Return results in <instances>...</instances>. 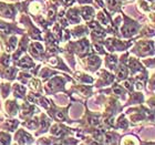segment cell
<instances>
[{
    "instance_id": "1",
    "label": "cell",
    "mask_w": 155,
    "mask_h": 145,
    "mask_svg": "<svg viewBox=\"0 0 155 145\" xmlns=\"http://www.w3.org/2000/svg\"><path fill=\"white\" fill-rule=\"evenodd\" d=\"M42 51H43V49H42V47L38 43H34V44H32V47H31V53L34 56L40 54V53H42Z\"/></svg>"
},
{
    "instance_id": "2",
    "label": "cell",
    "mask_w": 155,
    "mask_h": 145,
    "mask_svg": "<svg viewBox=\"0 0 155 145\" xmlns=\"http://www.w3.org/2000/svg\"><path fill=\"white\" fill-rule=\"evenodd\" d=\"M82 14H83V17L87 19V20H89V19H91V17H92V14H93V10L91 9V8H84L83 9V11H82Z\"/></svg>"
},
{
    "instance_id": "3",
    "label": "cell",
    "mask_w": 155,
    "mask_h": 145,
    "mask_svg": "<svg viewBox=\"0 0 155 145\" xmlns=\"http://www.w3.org/2000/svg\"><path fill=\"white\" fill-rule=\"evenodd\" d=\"M19 138H22V139H19V142H20V143H28V142L31 141V136L28 135V134L23 133V132H21V133H20Z\"/></svg>"
},
{
    "instance_id": "4",
    "label": "cell",
    "mask_w": 155,
    "mask_h": 145,
    "mask_svg": "<svg viewBox=\"0 0 155 145\" xmlns=\"http://www.w3.org/2000/svg\"><path fill=\"white\" fill-rule=\"evenodd\" d=\"M130 67L132 68L133 71H138V70H141L140 63H138L137 61H135V60H131L130 61Z\"/></svg>"
},
{
    "instance_id": "5",
    "label": "cell",
    "mask_w": 155,
    "mask_h": 145,
    "mask_svg": "<svg viewBox=\"0 0 155 145\" xmlns=\"http://www.w3.org/2000/svg\"><path fill=\"white\" fill-rule=\"evenodd\" d=\"M14 93L18 96H22V94L24 93V88L21 87V85H16L14 87Z\"/></svg>"
},
{
    "instance_id": "6",
    "label": "cell",
    "mask_w": 155,
    "mask_h": 145,
    "mask_svg": "<svg viewBox=\"0 0 155 145\" xmlns=\"http://www.w3.org/2000/svg\"><path fill=\"white\" fill-rule=\"evenodd\" d=\"M126 77V69L124 67H121V69L117 72V78L119 79H124Z\"/></svg>"
},
{
    "instance_id": "7",
    "label": "cell",
    "mask_w": 155,
    "mask_h": 145,
    "mask_svg": "<svg viewBox=\"0 0 155 145\" xmlns=\"http://www.w3.org/2000/svg\"><path fill=\"white\" fill-rule=\"evenodd\" d=\"M20 66L21 67H24V68H29L31 66V61L29 60L28 58H23L22 60L20 61Z\"/></svg>"
},
{
    "instance_id": "8",
    "label": "cell",
    "mask_w": 155,
    "mask_h": 145,
    "mask_svg": "<svg viewBox=\"0 0 155 145\" xmlns=\"http://www.w3.org/2000/svg\"><path fill=\"white\" fill-rule=\"evenodd\" d=\"M68 18L70 20H72V21H79L78 14H76V12H74V11H69L68 12Z\"/></svg>"
},
{
    "instance_id": "9",
    "label": "cell",
    "mask_w": 155,
    "mask_h": 145,
    "mask_svg": "<svg viewBox=\"0 0 155 145\" xmlns=\"http://www.w3.org/2000/svg\"><path fill=\"white\" fill-rule=\"evenodd\" d=\"M51 134L59 136V135L61 134V130H60V127H59L58 125H54V126H53V127L51 128Z\"/></svg>"
},
{
    "instance_id": "10",
    "label": "cell",
    "mask_w": 155,
    "mask_h": 145,
    "mask_svg": "<svg viewBox=\"0 0 155 145\" xmlns=\"http://www.w3.org/2000/svg\"><path fill=\"white\" fill-rule=\"evenodd\" d=\"M2 12H3L4 16H8V17H11L12 16V10H11V8H9V7H4L2 9Z\"/></svg>"
},
{
    "instance_id": "11",
    "label": "cell",
    "mask_w": 155,
    "mask_h": 145,
    "mask_svg": "<svg viewBox=\"0 0 155 145\" xmlns=\"http://www.w3.org/2000/svg\"><path fill=\"white\" fill-rule=\"evenodd\" d=\"M30 85H31V88L37 90V89H39V85H40V82L38 81V80H32V81L30 82Z\"/></svg>"
},
{
    "instance_id": "12",
    "label": "cell",
    "mask_w": 155,
    "mask_h": 145,
    "mask_svg": "<svg viewBox=\"0 0 155 145\" xmlns=\"http://www.w3.org/2000/svg\"><path fill=\"white\" fill-rule=\"evenodd\" d=\"M9 44H10V49L13 50L14 48H16V46H17V39H16V38H11V39H10V41H9Z\"/></svg>"
},
{
    "instance_id": "13",
    "label": "cell",
    "mask_w": 155,
    "mask_h": 145,
    "mask_svg": "<svg viewBox=\"0 0 155 145\" xmlns=\"http://www.w3.org/2000/svg\"><path fill=\"white\" fill-rule=\"evenodd\" d=\"M0 143L1 144H6V143H8L9 142V136H7V135H4V134H1V135H0Z\"/></svg>"
},
{
    "instance_id": "14",
    "label": "cell",
    "mask_w": 155,
    "mask_h": 145,
    "mask_svg": "<svg viewBox=\"0 0 155 145\" xmlns=\"http://www.w3.org/2000/svg\"><path fill=\"white\" fill-rule=\"evenodd\" d=\"M7 126L10 128V130H13V128L17 126V122H14V121H8L7 122Z\"/></svg>"
},
{
    "instance_id": "15",
    "label": "cell",
    "mask_w": 155,
    "mask_h": 145,
    "mask_svg": "<svg viewBox=\"0 0 155 145\" xmlns=\"http://www.w3.org/2000/svg\"><path fill=\"white\" fill-rule=\"evenodd\" d=\"M56 119H57V120H60V121H63V120H64V115L62 114V112H57Z\"/></svg>"
},
{
    "instance_id": "16",
    "label": "cell",
    "mask_w": 155,
    "mask_h": 145,
    "mask_svg": "<svg viewBox=\"0 0 155 145\" xmlns=\"http://www.w3.org/2000/svg\"><path fill=\"white\" fill-rule=\"evenodd\" d=\"M48 125H49V122H48V120H42L41 121V126H42V130H46V128L48 127Z\"/></svg>"
},
{
    "instance_id": "17",
    "label": "cell",
    "mask_w": 155,
    "mask_h": 145,
    "mask_svg": "<svg viewBox=\"0 0 155 145\" xmlns=\"http://www.w3.org/2000/svg\"><path fill=\"white\" fill-rule=\"evenodd\" d=\"M113 91H114V92L116 93V94H122V90H121V88L119 87V85H115V87L113 88Z\"/></svg>"
},
{
    "instance_id": "18",
    "label": "cell",
    "mask_w": 155,
    "mask_h": 145,
    "mask_svg": "<svg viewBox=\"0 0 155 145\" xmlns=\"http://www.w3.org/2000/svg\"><path fill=\"white\" fill-rule=\"evenodd\" d=\"M91 124H92V125H95V126H98V125L100 124V122H99V119H98V117H95V119L93 117V119L91 120Z\"/></svg>"
},
{
    "instance_id": "19",
    "label": "cell",
    "mask_w": 155,
    "mask_h": 145,
    "mask_svg": "<svg viewBox=\"0 0 155 145\" xmlns=\"http://www.w3.org/2000/svg\"><path fill=\"white\" fill-rule=\"evenodd\" d=\"M109 62H110V64H113V67H114V64L116 62V59L114 57H109Z\"/></svg>"
},
{
    "instance_id": "20",
    "label": "cell",
    "mask_w": 155,
    "mask_h": 145,
    "mask_svg": "<svg viewBox=\"0 0 155 145\" xmlns=\"http://www.w3.org/2000/svg\"><path fill=\"white\" fill-rule=\"evenodd\" d=\"M117 1H119V0H109V2H110V6H111V7H114V6H116V4H117Z\"/></svg>"
},
{
    "instance_id": "21",
    "label": "cell",
    "mask_w": 155,
    "mask_h": 145,
    "mask_svg": "<svg viewBox=\"0 0 155 145\" xmlns=\"http://www.w3.org/2000/svg\"><path fill=\"white\" fill-rule=\"evenodd\" d=\"M143 88V82L142 81H137L136 82V89H142Z\"/></svg>"
},
{
    "instance_id": "22",
    "label": "cell",
    "mask_w": 155,
    "mask_h": 145,
    "mask_svg": "<svg viewBox=\"0 0 155 145\" xmlns=\"http://www.w3.org/2000/svg\"><path fill=\"white\" fill-rule=\"evenodd\" d=\"M126 125H127V124L125 123V121L121 119V120H120V126H121V127H126Z\"/></svg>"
},
{
    "instance_id": "23",
    "label": "cell",
    "mask_w": 155,
    "mask_h": 145,
    "mask_svg": "<svg viewBox=\"0 0 155 145\" xmlns=\"http://www.w3.org/2000/svg\"><path fill=\"white\" fill-rule=\"evenodd\" d=\"M94 49L97 50L98 52H102V48H101V46H99V44H95L94 46Z\"/></svg>"
},
{
    "instance_id": "24",
    "label": "cell",
    "mask_w": 155,
    "mask_h": 145,
    "mask_svg": "<svg viewBox=\"0 0 155 145\" xmlns=\"http://www.w3.org/2000/svg\"><path fill=\"white\" fill-rule=\"evenodd\" d=\"M53 16H54V10L52 9V10H50V11H49V18L52 19V18H53Z\"/></svg>"
},
{
    "instance_id": "25",
    "label": "cell",
    "mask_w": 155,
    "mask_h": 145,
    "mask_svg": "<svg viewBox=\"0 0 155 145\" xmlns=\"http://www.w3.org/2000/svg\"><path fill=\"white\" fill-rule=\"evenodd\" d=\"M124 87H125L126 89H129V90H130V89H131V85H130V82H127V81H126V82H124Z\"/></svg>"
},
{
    "instance_id": "26",
    "label": "cell",
    "mask_w": 155,
    "mask_h": 145,
    "mask_svg": "<svg viewBox=\"0 0 155 145\" xmlns=\"http://www.w3.org/2000/svg\"><path fill=\"white\" fill-rule=\"evenodd\" d=\"M113 121H114V120L112 119V117H110V119L108 120V124H109V125H112V124H113Z\"/></svg>"
},
{
    "instance_id": "27",
    "label": "cell",
    "mask_w": 155,
    "mask_h": 145,
    "mask_svg": "<svg viewBox=\"0 0 155 145\" xmlns=\"http://www.w3.org/2000/svg\"><path fill=\"white\" fill-rule=\"evenodd\" d=\"M72 1H73V0H64V3L69 4V3H72Z\"/></svg>"
}]
</instances>
